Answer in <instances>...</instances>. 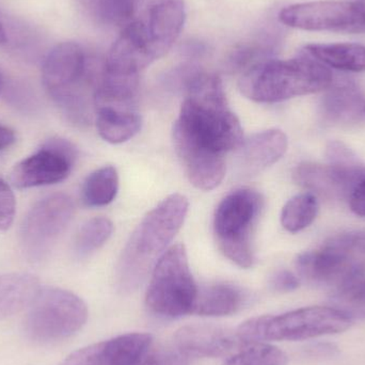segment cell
I'll list each match as a JSON object with an SVG mask.
<instances>
[{
  "label": "cell",
  "mask_w": 365,
  "mask_h": 365,
  "mask_svg": "<svg viewBox=\"0 0 365 365\" xmlns=\"http://www.w3.org/2000/svg\"><path fill=\"white\" fill-rule=\"evenodd\" d=\"M182 87L186 98L173 126L175 151L191 184L212 190L225 178V155L244 140L242 125L217 75L191 72Z\"/></svg>",
  "instance_id": "1"
},
{
  "label": "cell",
  "mask_w": 365,
  "mask_h": 365,
  "mask_svg": "<svg viewBox=\"0 0 365 365\" xmlns=\"http://www.w3.org/2000/svg\"><path fill=\"white\" fill-rule=\"evenodd\" d=\"M188 206L186 197L175 193L143 219L118 264L117 284L122 293H133L143 284L158 257L181 230Z\"/></svg>",
  "instance_id": "2"
},
{
  "label": "cell",
  "mask_w": 365,
  "mask_h": 365,
  "mask_svg": "<svg viewBox=\"0 0 365 365\" xmlns=\"http://www.w3.org/2000/svg\"><path fill=\"white\" fill-rule=\"evenodd\" d=\"M102 71L96 72L81 45L60 43L45 58L43 85L70 121L85 125L91 121L94 93Z\"/></svg>",
  "instance_id": "3"
},
{
  "label": "cell",
  "mask_w": 365,
  "mask_h": 365,
  "mask_svg": "<svg viewBox=\"0 0 365 365\" xmlns=\"http://www.w3.org/2000/svg\"><path fill=\"white\" fill-rule=\"evenodd\" d=\"M334 83L331 71L302 51L293 59H266L242 74L240 89L257 103H278L325 91Z\"/></svg>",
  "instance_id": "4"
},
{
  "label": "cell",
  "mask_w": 365,
  "mask_h": 365,
  "mask_svg": "<svg viewBox=\"0 0 365 365\" xmlns=\"http://www.w3.org/2000/svg\"><path fill=\"white\" fill-rule=\"evenodd\" d=\"M351 325V319L332 307H308L248 319L236 331L246 342L300 341L340 334Z\"/></svg>",
  "instance_id": "5"
},
{
  "label": "cell",
  "mask_w": 365,
  "mask_h": 365,
  "mask_svg": "<svg viewBox=\"0 0 365 365\" xmlns=\"http://www.w3.org/2000/svg\"><path fill=\"white\" fill-rule=\"evenodd\" d=\"M264 207L255 189H236L219 203L214 217V233L221 252L240 268L252 267V234Z\"/></svg>",
  "instance_id": "6"
},
{
  "label": "cell",
  "mask_w": 365,
  "mask_h": 365,
  "mask_svg": "<svg viewBox=\"0 0 365 365\" xmlns=\"http://www.w3.org/2000/svg\"><path fill=\"white\" fill-rule=\"evenodd\" d=\"M197 289L184 245L169 248L152 270L145 304L156 317L175 319L192 314Z\"/></svg>",
  "instance_id": "7"
},
{
  "label": "cell",
  "mask_w": 365,
  "mask_h": 365,
  "mask_svg": "<svg viewBox=\"0 0 365 365\" xmlns=\"http://www.w3.org/2000/svg\"><path fill=\"white\" fill-rule=\"evenodd\" d=\"M87 319V304L78 296L58 287H40L29 304L26 334L34 342H58L78 332Z\"/></svg>",
  "instance_id": "8"
},
{
  "label": "cell",
  "mask_w": 365,
  "mask_h": 365,
  "mask_svg": "<svg viewBox=\"0 0 365 365\" xmlns=\"http://www.w3.org/2000/svg\"><path fill=\"white\" fill-rule=\"evenodd\" d=\"M351 233L334 236L317 250L298 255L296 268L307 282L338 291L364 276L365 251Z\"/></svg>",
  "instance_id": "9"
},
{
  "label": "cell",
  "mask_w": 365,
  "mask_h": 365,
  "mask_svg": "<svg viewBox=\"0 0 365 365\" xmlns=\"http://www.w3.org/2000/svg\"><path fill=\"white\" fill-rule=\"evenodd\" d=\"M281 23L308 31L365 34V0H324L292 4L279 13Z\"/></svg>",
  "instance_id": "10"
},
{
  "label": "cell",
  "mask_w": 365,
  "mask_h": 365,
  "mask_svg": "<svg viewBox=\"0 0 365 365\" xmlns=\"http://www.w3.org/2000/svg\"><path fill=\"white\" fill-rule=\"evenodd\" d=\"M74 204L68 195L56 193L38 201L21 225V242L30 261L44 259L70 225Z\"/></svg>",
  "instance_id": "11"
},
{
  "label": "cell",
  "mask_w": 365,
  "mask_h": 365,
  "mask_svg": "<svg viewBox=\"0 0 365 365\" xmlns=\"http://www.w3.org/2000/svg\"><path fill=\"white\" fill-rule=\"evenodd\" d=\"M76 158V148L70 141L51 139L14 167L11 182L19 189L57 184L68 177Z\"/></svg>",
  "instance_id": "12"
},
{
  "label": "cell",
  "mask_w": 365,
  "mask_h": 365,
  "mask_svg": "<svg viewBox=\"0 0 365 365\" xmlns=\"http://www.w3.org/2000/svg\"><path fill=\"white\" fill-rule=\"evenodd\" d=\"M364 175L365 167L358 158L328 165L304 163L293 173L295 182L314 195L347 200Z\"/></svg>",
  "instance_id": "13"
},
{
  "label": "cell",
  "mask_w": 365,
  "mask_h": 365,
  "mask_svg": "<svg viewBox=\"0 0 365 365\" xmlns=\"http://www.w3.org/2000/svg\"><path fill=\"white\" fill-rule=\"evenodd\" d=\"M173 344L191 359L230 357L242 349L246 341L237 331L212 325L195 324L180 328L173 336Z\"/></svg>",
  "instance_id": "14"
},
{
  "label": "cell",
  "mask_w": 365,
  "mask_h": 365,
  "mask_svg": "<svg viewBox=\"0 0 365 365\" xmlns=\"http://www.w3.org/2000/svg\"><path fill=\"white\" fill-rule=\"evenodd\" d=\"M149 334H126L75 351L61 365H137L153 345Z\"/></svg>",
  "instance_id": "15"
},
{
  "label": "cell",
  "mask_w": 365,
  "mask_h": 365,
  "mask_svg": "<svg viewBox=\"0 0 365 365\" xmlns=\"http://www.w3.org/2000/svg\"><path fill=\"white\" fill-rule=\"evenodd\" d=\"M156 58L150 47L145 26L135 19L124 26L107 56L103 70L122 76H138Z\"/></svg>",
  "instance_id": "16"
},
{
  "label": "cell",
  "mask_w": 365,
  "mask_h": 365,
  "mask_svg": "<svg viewBox=\"0 0 365 365\" xmlns=\"http://www.w3.org/2000/svg\"><path fill=\"white\" fill-rule=\"evenodd\" d=\"M186 8L184 0H151L145 17L141 19L150 47L156 60L166 55L184 27Z\"/></svg>",
  "instance_id": "17"
},
{
  "label": "cell",
  "mask_w": 365,
  "mask_h": 365,
  "mask_svg": "<svg viewBox=\"0 0 365 365\" xmlns=\"http://www.w3.org/2000/svg\"><path fill=\"white\" fill-rule=\"evenodd\" d=\"M287 145V135L280 130H264L244 139L235 150L236 173L242 178L259 175L282 158Z\"/></svg>",
  "instance_id": "18"
},
{
  "label": "cell",
  "mask_w": 365,
  "mask_h": 365,
  "mask_svg": "<svg viewBox=\"0 0 365 365\" xmlns=\"http://www.w3.org/2000/svg\"><path fill=\"white\" fill-rule=\"evenodd\" d=\"M250 295L238 285L217 282L197 289L192 314L220 317L236 314L248 304Z\"/></svg>",
  "instance_id": "19"
},
{
  "label": "cell",
  "mask_w": 365,
  "mask_h": 365,
  "mask_svg": "<svg viewBox=\"0 0 365 365\" xmlns=\"http://www.w3.org/2000/svg\"><path fill=\"white\" fill-rule=\"evenodd\" d=\"M322 101L324 117L334 123H351L365 115V101L361 92L351 83L332 85Z\"/></svg>",
  "instance_id": "20"
},
{
  "label": "cell",
  "mask_w": 365,
  "mask_h": 365,
  "mask_svg": "<svg viewBox=\"0 0 365 365\" xmlns=\"http://www.w3.org/2000/svg\"><path fill=\"white\" fill-rule=\"evenodd\" d=\"M304 51L324 66L345 72H365V46L357 43L309 44Z\"/></svg>",
  "instance_id": "21"
},
{
  "label": "cell",
  "mask_w": 365,
  "mask_h": 365,
  "mask_svg": "<svg viewBox=\"0 0 365 365\" xmlns=\"http://www.w3.org/2000/svg\"><path fill=\"white\" fill-rule=\"evenodd\" d=\"M40 289L32 274H9L0 276V319L29 307Z\"/></svg>",
  "instance_id": "22"
},
{
  "label": "cell",
  "mask_w": 365,
  "mask_h": 365,
  "mask_svg": "<svg viewBox=\"0 0 365 365\" xmlns=\"http://www.w3.org/2000/svg\"><path fill=\"white\" fill-rule=\"evenodd\" d=\"M96 128L107 143L118 145L125 143L138 134L141 117L136 110H122L113 107L96 108Z\"/></svg>",
  "instance_id": "23"
},
{
  "label": "cell",
  "mask_w": 365,
  "mask_h": 365,
  "mask_svg": "<svg viewBox=\"0 0 365 365\" xmlns=\"http://www.w3.org/2000/svg\"><path fill=\"white\" fill-rule=\"evenodd\" d=\"M119 190V175L113 166L103 167L87 178L83 187V201L89 207L108 205Z\"/></svg>",
  "instance_id": "24"
},
{
  "label": "cell",
  "mask_w": 365,
  "mask_h": 365,
  "mask_svg": "<svg viewBox=\"0 0 365 365\" xmlns=\"http://www.w3.org/2000/svg\"><path fill=\"white\" fill-rule=\"evenodd\" d=\"M319 204L317 195L300 193L289 199L281 212V225L287 231L297 233L312 225L319 214Z\"/></svg>",
  "instance_id": "25"
},
{
  "label": "cell",
  "mask_w": 365,
  "mask_h": 365,
  "mask_svg": "<svg viewBox=\"0 0 365 365\" xmlns=\"http://www.w3.org/2000/svg\"><path fill=\"white\" fill-rule=\"evenodd\" d=\"M113 232V225L108 218L96 217L83 223L75 240V252L86 257L106 244Z\"/></svg>",
  "instance_id": "26"
},
{
  "label": "cell",
  "mask_w": 365,
  "mask_h": 365,
  "mask_svg": "<svg viewBox=\"0 0 365 365\" xmlns=\"http://www.w3.org/2000/svg\"><path fill=\"white\" fill-rule=\"evenodd\" d=\"M287 354L278 347L266 343L248 342L233 355L225 365H287Z\"/></svg>",
  "instance_id": "27"
},
{
  "label": "cell",
  "mask_w": 365,
  "mask_h": 365,
  "mask_svg": "<svg viewBox=\"0 0 365 365\" xmlns=\"http://www.w3.org/2000/svg\"><path fill=\"white\" fill-rule=\"evenodd\" d=\"M332 304L349 319H365V277L334 291Z\"/></svg>",
  "instance_id": "28"
},
{
  "label": "cell",
  "mask_w": 365,
  "mask_h": 365,
  "mask_svg": "<svg viewBox=\"0 0 365 365\" xmlns=\"http://www.w3.org/2000/svg\"><path fill=\"white\" fill-rule=\"evenodd\" d=\"M92 15L101 23L126 26L132 21L136 0H87Z\"/></svg>",
  "instance_id": "29"
},
{
  "label": "cell",
  "mask_w": 365,
  "mask_h": 365,
  "mask_svg": "<svg viewBox=\"0 0 365 365\" xmlns=\"http://www.w3.org/2000/svg\"><path fill=\"white\" fill-rule=\"evenodd\" d=\"M193 360L182 353L175 344L152 345L137 365H190Z\"/></svg>",
  "instance_id": "30"
},
{
  "label": "cell",
  "mask_w": 365,
  "mask_h": 365,
  "mask_svg": "<svg viewBox=\"0 0 365 365\" xmlns=\"http://www.w3.org/2000/svg\"><path fill=\"white\" fill-rule=\"evenodd\" d=\"M16 212V202L11 187L0 179V231H6L12 225Z\"/></svg>",
  "instance_id": "31"
},
{
  "label": "cell",
  "mask_w": 365,
  "mask_h": 365,
  "mask_svg": "<svg viewBox=\"0 0 365 365\" xmlns=\"http://www.w3.org/2000/svg\"><path fill=\"white\" fill-rule=\"evenodd\" d=\"M299 279L289 270H278L270 278V287L272 289L281 293L295 291L299 287Z\"/></svg>",
  "instance_id": "32"
},
{
  "label": "cell",
  "mask_w": 365,
  "mask_h": 365,
  "mask_svg": "<svg viewBox=\"0 0 365 365\" xmlns=\"http://www.w3.org/2000/svg\"><path fill=\"white\" fill-rule=\"evenodd\" d=\"M349 201L356 215L365 217V175L354 189Z\"/></svg>",
  "instance_id": "33"
},
{
  "label": "cell",
  "mask_w": 365,
  "mask_h": 365,
  "mask_svg": "<svg viewBox=\"0 0 365 365\" xmlns=\"http://www.w3.org/2000/svg\"><path fill=\"white\" fill-rule=\"evenodd\" d=\"M15 134L11 128L0 124V151L6 149L14 143Z\"/></svg>",
  "instance_id": "34"
},
{
  "label": "cell",
  "mask_w": 365,
  "mask_h": 365,
  "mask_svg": "<svg viewBox=\"0 0 365 365\" xmlns=\"http://www.w3.org/2000/svg\"><path fill=\"white\" fill-rule=\"evenodd\" d=\"M6 42V31H4V26H2L1 21H0V45L4 44Z\"/></svg>",
  "instance_id": "35"
}]
</instances>
